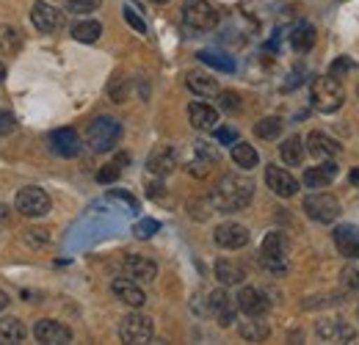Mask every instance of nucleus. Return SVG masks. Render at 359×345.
Returning <instances> with one entry per match:
<instances>
[{
    "label": "nucleus",
    "mask_w": 359,
    "mask_h": 345,
    "mask_svg": "<svg viewBox=\"0 0 359 345\" xmlns=\"http://www.w3.org/2000/svg\"><path fill=\"white\" fill-rule=\"evenodd\" d=\"M252 199H255V180L243 174H224L210 194V205L216 213H241L252 205Z\"/></svg>",
    "instance_id": "obj_1"
},
{
    "label": "nucleus",
    "mask_w": 359,
    "mask_h": 345,
    "mask_svg": "<svg viewBox=\"0 0 359 345\" xmlns=\"http://www.w3.org/2000/svg\"><path fill=\"white\" fill-rule=\"evenodd\" d=\"M260 265L269 271L271 276H285L290 268V243L285 238V232L273 229L263 238L260 246Z\"/></svg>",
    "instance_id": "obj_2"
},
{
    "label": "nucleus",
    "mask_w": 359,
    "mask_h": 345,
    "mask_svg": "<svg viewBox=\"0 0 359 345\" xmlns=\"http://www.w3.org/2000/svg\"><path fill=\"white\" fill-rule=\"evenodd\" d=\"M310 100H313V108L320 114H334L343 108L346 102V91L340 86V81L334 75H323V78H315L313 86H310Z\"/></svg>",
    "instance_id": "obj_3"
},
{
    "label": "nucleus",
    "mask_w": 359,
    "mask_h": 345,
    "mask_svg": "<svg viewBox=\"0 0 359 345\" xmlns=\"http://www.w3.org/2000/svg\"><path fill=\"white\" fill-rule=\"evenodd\" d=\"M122 122L114 116H97L86 130V144L94 152H111L122 141Z\"/></svg>",
    "instance_id": "obj_4"
},
{
    "label": "nucleus",
    "mask_w": 359,
    "mask_h": 345,
    "mask_svg": "<svg viewBox=\"0 0 359 345\" xmlns=\"http://www.w3.org/2000/svg\"><path fill=\"white\" fill-rule=\"evenodd\" d=\"M182 22H185L188 31L205 34V31H213L216 28L219 11L208 0H185V6H182Z\"/></svg>",
    "instance_id": "obj_5"
},
{
    "label": "nucleus",
    "mask_w": 359,
    "mask_h": 345,
    "mask_svg": "<svg viewBox=\"0 0 359 345\" xmlns=\"http://www.w3.org/2000/svg\"><path fill=\"white\" fill-rule=\"evenodd\" d=\"M302 210L307 213V218H313L315 224H332V221H337L340 213H343L337 196H332L326 191H315L310 196H304Z\"/></svg>",
    "instance_id": "obj_6"
},
{
    "label": "nucleus",
    "mask_w": 359,
    "mask_h": 345,
    "mask_svg": "<svg viewBox=\"0 0 359 345\" xmlns=\"http://www.w3.org/2000/svg\"><path fill=\"white\" fill-rule=\"evenodd\" d=\"M14 210L22 213L25 218H42L50 213V196H47V191H42L39 185L20 188L17 191V199H14Z\"/></svg>",
    "instance_id": "obj_7"
},
{
    "label": "nucleus",
    "mask_w": 359,
    "mask_h": 345,
    "mask_svg": "<svg viewBox=\"0 0 359 345\" xmlns=\"http://www.w3.org/2000/svg\"><path fill=\"white\" fill-rule=\"evenodd\" d=\"M152 334H155V323H152L149 315L133 312V315H125L122 323H119V337H122V343H128V345L149 343Z\"/></svg>",
    "instance_id": "obj_8"
},
{
    "label": "nucleus",
    "mask_w": 359,
    "mask_h": 345,
    "mask_svg": "<svg viewBox=\"0 0 359 345\" xmlns=\"http://www.w3.org/2000/svg\"><path fill=\"white\" fill-rule=\"evenodd\" d=\"M235 304H238V309H241L246 318H266L271 309V299L266 296V290H260V288H249V285L238 290Z\"/></svg>",
    "instance_id": "obj_9"
},
{
    "label": "nucleus",
    "mask_w": 359,
    "mask_h": 345,
    "mask_svg": "<svg viewBox=\"0 0 359 345\" xmlns=\"http://www.w3.org/2000/svg\"><path fill=\"white\" fill-rule=\"evenodd\" d=\"M266 185L271 188V194L279 196V199H290L302 188V182L293 174L287 172V169H282V166H273V163L266 166Z\"/></svg>",
    "instance_id": "obj_10"
},
{
    "label": "nucleus",
    "mask_w": 359,
    "mask_h": 345,
    "mask_svg": "<svg viewBox=\"0 0 359 345\" xmlns=\"http://www.w3.org/2000/svg\"><path fill=\"white\" fill-rule=\"evenodd\" d=\"M213 241H216V246H222L226 252H238V249H243L249 243V229L243 224H238V221H224V224L216 226Z\"/></svg>",
    "instance_id": "obj_11"
},
{
    "label": "nucleus",
    "mask_w": 359,
    "mask_h": 345,
    "mask_svg": "<svg viewBox=\"0 0 359 345\" xmlns=\"http://www.w3.org/2000/svg\"><path fill=\"white\" fill-rule=\"evenodd\" d=\"M31 22L34 28H39L42 34H55L64 28V11H58L55 6H50L45 0H36L31 6Z\"/></svg>",
    "instance_id": "obj_12"
},
{
    "label": "nucleus",
    "mask_w": 359,
    "mask_h": 345,
    "mask_svg": "<svg viewBox=\"0 0 359 345\" xmlns=\"http://www.w3.org/2000/svg\"><path fill=\"white\" fill-rule=\"evenodd\" d=\"M315 334H318L323 343H354V340H357V329H354L351 323H346V320H337V318L318 320Z\"/></svg>",
    "instance_id": "obj_13"
},
{
    "label": "nucleus",
    "mask_w": 359,
    "mask_h": 345,
    "mask_svg": "<svg viewBox=\"0 0 359 345\" xmlns=\"http://www.w3.org/2000/svg\"><path fill=\"white\" fill-rule=\"evenodd\" d=\"M34 337L45 345H67V343H72V329L64 326L61 320L42 318V320H36V326H34Z\"/></svg>",
    "instance_id": "obj_14"
},
{
    "label": "nucleus",
    "mask_w": 359,
    "mask_h": 345,
    "mask_svg": "<svg viewBox=\"0 0 359 345\" xmlns=\"http://www.w3.org/2000/svg\"><path fill=\"white\" fill-rule=\"evenodd\" d=\"M208 309L216 315V320H219L222 329H229L238 320V304H235V299L226 290H213L208 296Z\"/></svg>",
    "instance_id": "obj_15"
},
{
    "label": "nucleus",
    "mask_w": 359,
    "mask_h": 345,
    "mask_svg": "<svg viewBox=\"0 0 359 345\" xmlns=\"http://www.w3.org/2000/svg\"><path fill=\"white\" fill-rule=\"evenodd\" d=\"M111 293H114L122 304L133 306V309H141V306L147 304V293L141 290V285H138L135 279H130V276H119V279H114V282H111Z\"/></svg>",
    "instance_id": "obj_16"
},
{
    "label": "nucleus",
    "mask_w": 359,
    "mask_h": 345,
    "mask_svg": "<svg viewBox=\"0 0 359 345\" xmlns=\"http://www.w3.org/2000/svg\"><path fill=\"white\" fill-rule=\"evenodd\" d=\"M125 276H130L135 282H155L158 279V262L144 255H128L122 262Z\"/></svg>",
    "instance_id": "obj_17"
},
{
    "label": "nucleus",
    "mask_w": 359,
    "mask_h": 345,
    "mask_svg": "<svg viewBox=\"0 0 359 345\" xmlns=\"http://www.w3.org/2000/svg\"><path fill=\"white\" fill-rule=\"evenodd\" d=\"M50 149L61 158H75L81 152V135L72 128H61L50 133Z\"/></svg>",
    "instance_id": "obj_18"
},
{
    "label": "nucleus",
    "mask_w": 359,
    "mask_h": 345,
    "mask_svg": "<svg viewBox=\"0 0 359 345\" xmlns=\"http://www.w3.org/2000/svg\"><path fill=\"white\" fill-rule=\"evenodd\" d=\"M147 169H149V174H155V177H166V174H172L175 169H177V149H175L172 144L158 147V149L149 155Z\"/></svg>",
    "instance_id": "obj_19"
},
{
    "label": "nucleus",
    "mask_w": 359,
    "mask_h": 345,
    "mask_svg": "<svg viewBox=\"0 0 359 345\" xmlns=\"http://www.w3.org/2000/svg\"><path fill=\"white\" fill-rule=\"evenodd\" d=\"M334 246L346 259H359V226L357 224H340L334 229Z\"/></svg>",
    "instance_id": "obj_20"
},
{
    "label": "nucleus",
    "mask_w": 359,
    "mask_h": 345,
    "mask_svg": "<svg viewBox=\"0 0 359 345\" xmlns=\"http://www.w3.org/2000/svg\"><path fill=\"white\" fill-rule=\"evenodd\" d=\"M304 144H307V152H310L313 158H318V161H329V158H337V155H340V144H337L332 135L320 133V130H313Z\"/></svg>",
    "instance_id": "obj_21"
},
{
    "label": "nucleus",
    "mask_w": 359,
    "mask_h": 345,
    "mask_svg": "<svg viewBox=\"0 0 359 345\" xmlns=\"http://www.w3.org/2000/svg\"><path fill=\"white\" fill-rule=\"evenodd\" d=\"M188 119H191V128L205 130V133L216 130L219 122H222L219 111H216L213 105H208V102H191V105H188Z\"/></svg>",
    "instance_id": "obj_22"
},
{
    "label": "nucleus",
    "mask_w": 359,
    "mask_h": 345,
    "mask_svg": "<svg viewBox=\"0 0 359 345\" xmlns=\"http://www.w3.org/2000/svg\"><path fill=\"white\" fill-rule=\"evenodd\" d=\"M334 177H337V163H334V158H329V161H320L318 166H310L302 177V185L318 191V188H326Z\"/></svg>",
    "instance_id": "obj_23"
},
{
    "label": "nucleus",
    "mask_w": 359,
    "mask_h": 345,
    "mask_svg": "<svg viewBox=\"0 0 359 345\" xmlns=\"http://www.w3.org/2000/svg\"><path fill=\"white\" fill-rule=\"evenodd\" d=\"M213 273H216V279L224 285V288H235V285H243V279H246V268L241 265V262H235V259H216V265H213Z\"/></svg>",
    "instance_id": "obj_24"
},
{
    "label": "nucleus",
    "mask_w": 359,
    "mask_h": 345,
    "mask_svg": "<svg viewBox=\"0 0 359 345\" xmlns=\"http://www.w3.org/2000/svg\"><path fill=\"white\" fill-rule=\"evenodd\" d=\"M304 152H307V144L302 141V135H287L279 144V158H282L285 166H302L304 163Z\"/></svg>",
    "instance_id": "obj_25"
},
{
    "label": "nucleus",
    "mask_w": 359,
    "mask_h": 345,
    "mask_svg": "<svg viewBox=\"0 0 359 345\" xmlns=\"http://www.w3.org/2000/svg\"><path fill=\"white\" fill-rule=\"evenodd\" d=\"M185 86L188 91H194L196 97H216L222 88H219V81L205 75V72H188L185 75Z\"/></svg>",
    "instance_id": "obj_26"
},
{
    "label": "nucleus",
    "mask_w": 359,
    "mask_h": 345,
    "mask_svg": "<svg viewBox=\"0 0 359 345\" xmlns=\"http://www.w3.org/2000/svg\"><path fill=\"white\" fill-rule=\"evenodd\" d=\"M232 163H235L238 169H243V172H252V169L260 163V155H257V149H255L252 144L235 141V144H232Z\"/></svg>",
    "instance_id": "obj_27"
},
{
    "label": "nucleus",
    "mask_w": 359,
    "mask_h": 345,
    "mask_svg": "<svg viewBox=\"0 0 359 345\" xmlns=\"http://www.w3.org/2000/svg\"><path fill=\"white\" fill-rule=\"evenodd\" d=\"M315 42H318V34H315V25H310V22H299L290 34V44L296 53H310Z\"/></svg>",
    "instance_id": "obj_28"
},
{
    "label": "nucleus",
    "mask_w": 359,
    "mask_h": 345,
    "mask_svg": "<svg viewBox=\"0 0 359 345\" xmlns=\"http://www.w3.org/2000/svg\"><path fill=\"white\" fill-rule=\"evenodd\" d=\"M238 334L249 343H263L269 337V323L263 318H249V320H241L238 323Z\"/></svg>",
    "instance_id": "obj_29"
},
{
    "label": "nucleus",
    "mask_w": 359,
    "mask_h": 345,
    "mask_svg": "<svg viewBox=\"0 0 359 345\" xmlns=\"http://www.w3.org/2000/svg\"><path fill=\"white\" fill-rule=\"evenodd\" d=\"M0 337L8 340V343H22L28 337V329H25V323L20 318L6 315V318H0Z\"/></svg>",
    "instance_id": "obj_30"
},
{
    "label": "nucleus",
    "mask_w": 359,
    "mask_h": 345,
    "mask_svg": "<svg viewBox=\"0 0 359 345\" xmlns=\"http://www.w3.org/2000/svg\"><path fill=\"white\" fill-rule=\"evenodd\" d=\"M196 58L205 67L216 69V72H235V61L229 55H224V53H219V50H202V53H196Z\"/></svg>",
    "instance_id": "obj_31"
},
{
    "label": "nucleus",
    "mask_w": 359,
    "mask_h": 345,
    "mask_svg": "<svg viewBox=\"0 0 359 345\" xmlns=\"http://www.w3.org/2000/svg\"><path fill=\"white\" fill-rule=\"evenodd\" d=\"M102 36V25L97 20H83V22H75L72 25V39L83 44H94Z\"/></svg>",
    "instance_id": "obj_32"
},
{
    "label": "nucleus",
    "mask_w": 359,
    "mask_h": 345,
    "mask_svg": "<svg viewBox=\"0 0 359 345\" xmlns=\"http://www.w3.org/2000/svg\"><path fill=\"white\" fill-rule=\"evenodd\" d=\"M20 47H22L20 31L14 25H0V53L3 55H14V53H20Z\"/></svg>",
    "instance_id": "obj_33"
},
{
    "label": "nucleus",
    "mask_w": 359,
    "mask_h": 345,
    "mask_svg": "<svg viewBox=\"0 0 359 345\" xmlns=\"http://www.w3.org/2000/svg\"><path fill=\"white\" fill-rule=\"evenodd\" d=\"M282 128H285V122L279 116H266V119H260L255 125V135L263 138V141H273V138L282 135Z\"/></svg>",
    "instance_id": "obj_34"
},
{
    "label": "nucleus",
    "mask_w": 359,
    "mask_h": 345,
    "mask_svg": "<svg viewBox=\"0 0 359 345\" xmlns=\"http://www.w3.org/2000/svg\"><path fill=\"white\" fill-rule=\"evenodd\" d=\"M108 94H111V100H114V102H125V100H128V94H130V83H128V78L116 75V78L111 81V86H108Z\"/></svg>",
    "instance_id": "obj_35"
},
{
    "label": "nucleus",
    "mask_w": 359,
    "mask_h": 345,
    "mask_svg": "<svg viewBox=\"0 0 359 345\" xmlns=\"http://www.w3.org/2000/svg\"><path fill=\"white\" fill-rule=\"evenodd\" d=\"M158 229H161V224H158L155 218H141V221L133 226V235L138 238V241H149Z\"/></svg>",
    "instance_id": "obj_36"
},
{
    "label": "nucleus",
    "mask_w": 359,
    "mask_h": 345,
    "mask_svg": "<svg viewBox=\"0 0 359 345\" xmlns=\"http://www.w3.org/2000/svg\"><path fill=\"white\" fill-rule=\"evenodd\" d=\"M102 6V0H67V11L72 14H91Z\"/></svg>",
    "instance_id": "obj_37"
},
{
    "label": "nucleus",
    "mask_w": 359,
    "mask_h": 345,
    "mask_svg": "<svg viewBox=\"0 0 359 345\" xmlns=\"http://www.w3.org/2000/svg\"><path fill=\"white\" fill-rule=\"evenodd\" d=\"M219 97V108H224V111H241V94H235V91H219L216 94Z\"/></svg>",
    "instance_id": "obj_38"
},
{
    "label": "nucleus",
    "mask_w": 359,
    "mask_h": 345,
    "mask_svg": "<svg viewBox=\"0 0 359 345\" xmlns=\"http://www.w3.org/2000/svg\"><path fill=\"white\" fill-rule=\"evenodd\" d=\"M119 172H122L119 163H108V166H102V169L97 172V182H100V185H111V182L119 180Z\"/></svg>",
    "instance_id": "obj_39"
},
{
    "label": "nucleus",
    "mask_w": 359,
    "mask_h": 345,
    "mask_svg": "<svg viewBox=\"0 0 359 345\" xmlns=\"http://www.w3.org/2000/svg\"><path fill=\"white\" fill-rule=\"evenodd\" d=\"M194 152H196L199 158L210 161V163H219V149H216L213 144H208V141H196V144H194Z\"/></svg>",
    "instance_id": "obj_40"
},
{
    "label": "nucleus",
    "mask_w": 359,
    "mask_h": 345,
    "mask_svg": "<svg viewBox=\"0 0 359 345\" xmlns=\"http://www.w3.org/2000/svg\"><path fill=\"white\" fill-rule=\"evenodd\" d=\"M340 276H343L346 290H359V265H346Z\"/></svg>",
    "instance_id": "obj_41"
},
{
    "label": "nucleus",
    "mask_w": 359,
    "mask_h": 345,
    "mask_svg": "<svg viewBox=\"0 0 359 345\" xmlns=\"http://www.w3.org/2000/svg\"><path fill=\"white\" fill-rule=\"evenodd\" d=\"M213 166H216V163H210V161H205V158H199V155H196V158L188 163V172L194 174V177H208Z\"/></svg>",
    "instance_id": "obj_42"
},
{
    "label": "nucleus",
    "mask_w": 359,
    "mask_h": 345,
    "mask_svg": "<svg viewBox=\"0 0 359 345\" xmlns=\"http://www.w3.org/2000/svg\"><path fill=\"white\" fill-rule=\"evenodd\" d=\"M125 22L133 28L135 34H147V22H144V20L135 14L133 6H125Z\"/></svg>",
    "instance_id": "obj_43"
},
{
    "label": "nucleus",
    "mask_w": 359,
    "mask_h": 345,
    "mask_svg": "<svg viewBox=\"0 0 359 345\" xmlns=\"http://www.w3.org/2000/svg\"><path fill=\"white\" fill-rule=\"evenodd\" d=\"M213 133H216V141H219V144H226V147H229V144H235V141H241V138H238V130L235 128H216Z\"/></svg>",
    "instance_id": "obj_44"
},
{
    "label": "nucleus",
    "mask_w": 359,
    "mask_h": 345,
    "mask_svg": "<svg viewBox=\"0 0 359 345\" xmlns=\"http://www.w3.org/2000/svg\"><path fill=\"white\" fill-rule=\"evenodd\" d=\"M47 241H50V238H47L45 229H28V232H25V243H31V246H45Z\"/></svg>",
    "instance_id": "obj_45"
},
{
    "label": "nucleus",
    "mask_w": 359,
    "mask_h": 345,
    "mask_svg": "<svg viewBox=\"0 0 359 345\" xmlns=\"http://www.w3.org/2000/svg\"><path fill=\"white\" fill-rule=\"evenodd\" d=\"M14 130H17L14 116H11L8 111H0V135H8V133H14Z\"/></svg>",
    "instance_id": "obj_46"
},
{
    "label": "nucleus",
    "mask_w": 359,
    "mask_h": 345,
    "mask_svg": "<svg viewBox=\"0 0 359 345\" xmlns=\"http://www.w3.org/2000/svg\"><path fill=\"white\" fill-rule=\"evenodd\" d=\"M111 199H122L125 205H130V210H138V202H135L130 194H125V191H111Z\"/></svg>",
    "instance_id": "obj_47"
},
{
    "label": "nucleus",
    "mask_w": 359,
    "mask_h": 345,
    "mask_svg": "<svg viewBox=\"0 0 359 345\" xmlns=\"http://www.w3.org/2000/svg\"><path fill=\"white\" fill-rule=\"evenodd\" d=\"M340 69H351V61H348V58H340V61H334V67H332V75H337Z\"/></svg>",
    "instance_id": "obj_48"
},
{
    "label": "nucleus",
    "mask_w": 359,
    "mask_h": 345,
    "mask_svg": "<svg viewBox=\"0 0 359 345\" xmlns=\"http://www.w3.org/2000/svg\"><path fill=\"white\" fill-rule=\"evenodd\" d=\"M161 188H163L161 182H149V185H147V194H149V196H161Z\"/></svg>",
    "instance_id": "obj_49"
},
{
    "label": "nucleus",
    "mask_w": 359,
    "mask_h": 345,
    "mask_svg": "<svg viewBox=\"0 0 359 345\" xmlns=\"http://www.w3.org/2000/svg\"><path fill=\"white\" fill-rule=\"evenodd\" d=\"M334 302H340V299H337V296H329V299H326V304H334ZM320 304L323 302H304V306L313 309V306H320Z\"/></svg>",
    "instance_id": "obj_50"
},
{
    "label": "nucleus",
    "mask_w": 359,
    "mask_h": 345,
    "mask_svg": "<svg viewBox=\"0 0 359 345\" xmlns=\"http://www.w3.org/2000/svg\"><path fill=\"white\" fill-rule=\"evenodd\" d=\"M8 218H11L8 208H6V205H0V226H6V224H8Z\"/></svg>",
    "instance_id": "obj_51"
},
{
    "label": "nucleus",
    "mask_w": 359,
    "mask_h": 345,
    "mask_svg": "<svg viewBox=\"0 0 359 345\" xmlns=\"http://www.w3.org/2000/svg\"><path fill=\"white\" fill-rule=\"evenodd\" d=\"M6 306H8V296H6V293H3V290H0V312H3V309H6Z\"/></svg>",
    "instance_id": "obj_52"
},
{
    "label": "nucleus",
    "mask_w": 359,
    "mask_h": 345,
    "mask_svg": "<svg viewBox=\"0 0 359 345\" xmlns=\"http://www.w3.org/2000/svg\"><path fill=\"white\" fill-rule=\"evenodd\" d=\"M3 78H6V64L0 61V83H3Z\"/></svg>",
    "instance_id": "obj_53"
},
{
    "label": "nucleus",
    "mask_w": 359,
    "mask_h": 345,
    "mask_svg": "<svg viewBox=\"0 0 359 345\" xmlns=\"http://www.w3.org/2000/svg\"><path fill=\"white\" fill-rule=\"evenodd\" d=\"M149 3H169V0H149Z\"/></svg>",
    "instance_id": "obj_54"
}]
</instances>
